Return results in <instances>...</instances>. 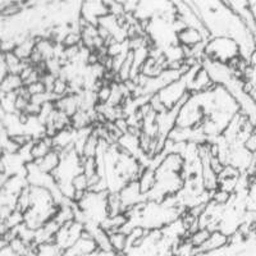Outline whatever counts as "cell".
I'll use <instances>...</instances> for the list:
<instances>
[{"label":"cell","instance_id":"1","mask_svg":"<svg viewBox=\"0 0 256 256\" xmlns=\"http://www.w3.org/2000/svg\"><path fill=\"white\" fill-rule=\"evenodd\" d=\"M241 56V48L234 38L230 36H212L205 45L204 58L227 64Z\"/></svg>","mask_w":256,"mask_h":256},{"label":"cell","instance_id":"2","mask_svg":"<svg viewBox=\"0 0 256 256\" xmlns=\"http://www.w3.org/2000/svg\"><path fill=\"white\" fill-rule=\"evenodd\" d=\"M188 88H187V84L186 81L184 80V77L180 80V81L174 82V84H169L166 86V88H163L162 91L158 92L159 95L160 100L164 102L168 109L174 108L176 105L180 102V100L184 99V95L188 94Z\"/></svg>","mask_w":256,"mask_h":256},{"label":"cell","instance_id":"3","mask_svg":"<svg viewBox=\"0 0 256 256\" xmlns=\"http://www.w3.org/2000/svg\"><path fill=\"white\" fill-rule=\"evenodd\" d=\"M228 246H230V236H227L220 230H214V232H212L209 240H208V242L202 248H198V250L195 248V256L200 255V254L218 252L219 250H222L224 248H228Z\"/></svg>","mask_w":256,"mask_h":256},{"label":"cell","instance_id":"4","mask_svg":"<svg viewBox=\"0 0 256 256\" xmlns=\"http://www.w3.org/2000/svg\"><path fill=\"white\" fill-rule=\"evenodd\" d=\"M177 41L178 44L184 48H195L198 45L208 42L205 41L204 36L201 35L200 31H198L196 28H191V27H186L180 32H178Z\"/></svg>","mask_w":256,"mask_h":256},{"label":"cell","instance_id":"5","mask_svg":"<svg viewBox=\"0 0 256 256\" xmlns=\"http://www.w3.org/2000/svg\"><path fill=\"white\" fill-rule=\"evenodd\" d=\"M54 104H56V108L58 110L72 116L73 114H76L80 110V106H81L80 94H68V95L63 96V98L56 100Z\"/></svg>","mask_w":256,"mask_h":256},{"label":"cell","instance_id":"6","mask_svg":"<svg viewBox=\"0 0 256 256\" xmlns=\"http://www.w3.org/2000/svg\"><path fill=\"white\" fill-rule=\"evenodd\" d=\"M35 163L38 164L40 172L46 173V174H52L59 168V166H60L62 155L56 150H52L45 158H42L40 160H36Z\"/></svg>","mask_w":256,"mask_h":256},{"label":"cell","instance_id":"7","mask_svg":"<svg viewBox=\"0 0 256 256\" xmlns=\"http://www.w3.org/2000/svg\"><path fill=\"white\" fill-rule=\"evenodd\" d=\"M54 150V146H52V137H44V138H40V140L34 141L31 148V155L34 162L36 160H40L42 158L46 156L50 152Z\"/></svg>","mask_w":256,"mask_h":256},{"label":"cell","instance_id":"8","mask_svg":"<svg viewBox=\"0 0 256 256\" xmlns=\"http://www.w3.org/2000/svg\"><path fill=\"white\" fill-rule=\"evenodd\" d=\"M22 88H24V84L20 78V74H12L9 73L6 78L2 80L0 82V90L2 94H13L18 92Z\"/></svg>","mask_w":256,"mask_h":256},{"label":"cell","instance_id":"9","mask_svg":"<svg viewBox=\"0 0 256 256\" xmlns=\"http://www.w3.org/2000/svg\"><path fill=\"white\" fill-rule=\"evenodd\" d=\"M110 237V244L114 252L116 255H123L128 250V236L122 230H116V232L109 233Z\"/></svg>","mask_w":256,"mask_h":256},{"label":"cell","instance_id":"10","mask_svg":"<svg viewBox=\"0 0 256 256\" xmlns=\"http://www.w3.org/2000/svg\"><path fill=\"white\" fill-rule=\"evenodd\" d=\"M99 145H100L99 134H96L95 130H92V134H90V137H88L86 144H84L81 156L84 158V159H95L96 155H98V152H99Z\"/></svg>","mask_w":256,"mask_h":256},{"label":"cell","instance_id":"11","mask_svg":"<svg viewBox=\"0 0 256 256\" xmlns=\"http://www.w3.org/2000/svg\"><path fill=\"white\" fill-rule=\"evenodd\" d=\"M138 184H140V190L144 195H148L156 184V172L154 169L146 168L145 172L141 174L140 180H138Z\"/></svg>","mask_w":256,"mask_h":256},{"label":"cell","instance_id":"12","mask_svg":"<svg viewBox=\"0 0 256 256\" xmlns=\"http://www.w3.org/2000/svg\"><path fill=\"white\" fill-rule=\"evenodd\" d=\"M210 234H212V230H206V228H204V230H198V232L192 233L191 236H190V242H191V244L194 248L198 250V248H201L205 244H206Z\"/></svg>","mask_w":256,"mask_h":256},{"label":"cell","instance_id":"13","mask_svg":"<svg viewBox=\"0 0 256 256\" xmlns=\"http://www.w3.org/2000/svg\"><path fill=\"white\" fill-rule=\"evenodd\" d=\"M32 201H31V188L26 187L24 191L20 192L17 198V208L16 210H20L22 212H27L30 209H31Z\"/></svg>","mask_w":256,"mask_h":256},{"label":"cell","instance_id":"14","mask_svg":"<svg viewBox=\"0 0 256 256\" xmlns=\"http://www.w3.org/2000/svg\"><path fill=\"white\" fill-rule=\"evenodd\" d=\"M68 94H70V82H68L66 78H63V77H58L56 84H54L52 95L56 96V99H60V98L68 95Z\"/></svg>","mask_w":256,"mask_h":256},{"label":"cell","instance_id":"15","mask_svg":"<svg viewBox=\"0 0 256 256\" xmlns=\"http://www.w3.org/2000/svg\"><path fill=\"white\" fill-rule=\"evenodd\" d=\"M62 45L64 48H74V46H81L82 45V35L81 31L77 30H72L66 35V38L62 41Z\"/></svg>","mask_w":256,"mask_h":256},{"label":"cell","instance_id":"16","mask_svg":"<svg viewBox=\"0 0 256 256\" xmlns=\"http://www.w3.org/2000/svg\"><path fill=\"white\" fill-rule=\"evenodd\" d=\"M9 228V230H16V228L20 227L22 224H24V212H20V210H14L12 214L8 216L6 222H2Z\"/></svg>","mask_w":256,"mask_h":256},{"label":"cell","instance_id":"17","mask_svg":"<svg viewBox=\"0 0 256 256\" xmlns=\"http://www.w3.org/2000/svg\"><path fill=\"white\" fill-rule=\"evenodd\" d=\"M72 184L77 192H88V177L84 172L77 174L72 180Z\"/></svg>","mask_w":256,"mask_h":256},{"label":"cell","instance_id":"18","mask_svg":"<svg viewBox=\"0 0 256 256\" xmlns=\"http://www.w3.org/2000/svg\"><path fill=\"white\" fill-rule=\"evenodd\" d=\"M96 95H98L99 104H108L112 96V84H102V88L96 91Z\"/></svg>","mask_w":256,"mask_h":256},{"label":"cell","instance_id":"19","mask_svg":"<svg viewBox=\"0 0 256 256\" xmlns=\"http://www.w3.org/2000/svg\"><path fill=\"white\" fill-rule=\"evenodd\" d=\"M242 173L240 172L238 169L234 168L232 166H226L223 169V172L219 174V180H227V178H240Z\"/></svg>","mask_w":256,"mask_h":256},{"label":"cell","instance_id":"20","mask_svg":"<svg viewBox=\"0 0 256 256\" xmlns=\"http://www.w3.org/2000/svg\"><path fill=\"white\" fill-rule=\"evenodd\" d=\"M24 88H27V91H28V94L32 96H36V95H41V94H45L46 92V88H45L44 84H42V81H38V82H34V84H28V86H24Z\"/></svg>","mask_w":256,"mask_h":256},{"label":"cell","instance_id":"21","mask_svg":"<svg viewBox=\"0 0 256 256\" xmlns=\"http://www.w3.org/2000/svg\"><path fill=\"white\" fill-rule=\"evenodd\" d=\"M244 148H248L251 154H256V128L244 142Z\"/></svg>","mask_w":256,"mask_h":256}]
</instances>
